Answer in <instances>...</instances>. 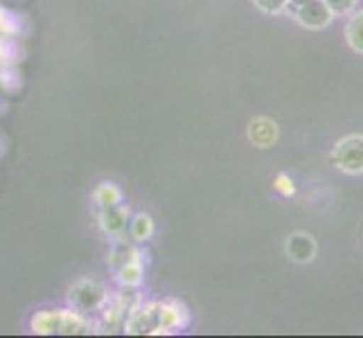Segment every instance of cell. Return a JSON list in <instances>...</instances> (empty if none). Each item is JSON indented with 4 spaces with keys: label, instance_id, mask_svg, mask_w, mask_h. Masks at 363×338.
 Masks as SVG:
<instances>
[{
    "label": "cell",
    "instance_id": "obj_1",
    "mask_svg": "<svg viewBox=\"0 0 363 338\" xmlns=\"http://www.w3.org/2000/svg\"><path fill=\"white\" fill-rule=\"evenodd\" d=\"M332 162L336 169L350 174V176L363 174V135L352 133L341 137L332 149Z\"/></svg>",
    "mask_w": 363,
    "mask_h": 338
},
{
    "label": "cell",
    "instance_id": "obj_2",
    "mask_svg": "<svg viewBox=\"0 0 363 338\" xmlns=\"http://www.w3.org/2000/svg\"><path fill=\"white\" fill-rule=\"evenodd\" d=\"M286 9L307 30H323L334 21L332 9L325 0H289Z\"/></svg>",
    "mask_w": 363,
    "mask_h": 338
},
{
    "label": "cell",
    "instance_id": "obj_3",
    "mask_svg": "<svg viewBox=\"0 0 363 338\" xmlns=\"http://www.w3.org/2000/svg\"><path fill=\"white\" fill-rule=\"evenodd\" d=\"M286 255H289L296 264H309L316 257V242L314 237L307 232H294L286 237Z\"/></svg>",
    "mask_w": 363,
    "mask_h": 338
},
{
    "label": "cell",
    "instance_id": "obj_4",
    "mask_svg": "<svg viewBox=\"0 0 363 338\" xmlns=\"http://www.w3.org/2000/svg\"><path fill=\"white\" fill-rule=\"evenodd\" d=\"M248 137H250V142L262 149L271 147L275 140H278V124L267 118H257L248 124Z\"/></svg>",
    "mask_w": 363,
    "mask_h": 338
},
{
    "label": "cell",
    "instance_id": "obj_5",
    "mask_svg": "<svg viewBox=\"0 0 363 338\" xmlns=\"http://www.w3.org/2000/svg\"><path fill=\"white\" fill-rule=\"evenodd\" d=\"M345 41L354 52L363 55V9L354 11L345 25Z\"/></svg>",
    "mask_w": 363,
    "mask_h": 338
},
{
    "label": "cell",
    "instance_id": "obj_6",
    "mask_svg": "<svg viewBox=\"0 0 363 338\" xmlns=\"http://www.w3.org/2000/svg\"><path fill=\"white\" fill-rule=\"evenodd\" d=\"M325 3H328L334 16H345V14H352L359 0H325Z\"/></svg>",
    "mask_w": 363,
    "mask_h": 338
},
{
    "label": "cell",
    "instance_id": "obj_7",
    "mask_svg": "<svg viewBox=\"0 0 363 338\" xmlns=\"http://www.w3.org/2000/svg\"><path fill=\"white\" fill-rule=\"evenodd\" d=\"M257 5V9L267 11V14H282L286 11V5H289V0H253Z\"/></svg>",
    "mask_w": 363,
    "mask_h": 338
},
{
    "label": "cell",
    "instance_id": "obj_8",
    "mask_svg": "<svg viewBox=\"0 0 363 338\" xmlns=\"http://www.w3.org/2000/svg\"><path fill=\"white\" fill-rule=\"evenodd\" d=\"M275 190H278L280 194H284V196H291L296 192V185H294V181L289 176L280 174V176L275 179Z\"/></svg>",
    "mask_w": 363,
    "mask_h": 338
}]
</instances>
